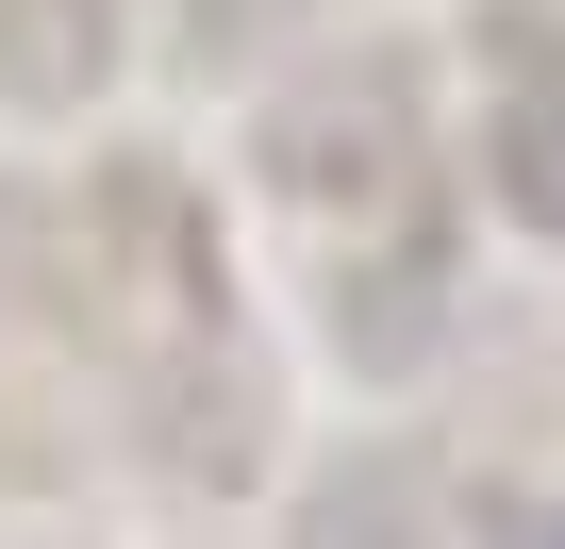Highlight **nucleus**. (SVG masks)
Listing matches in <instances>:
<instances>
[{
	"instance_id": "1",
	"label": "nucleus",
	"mask_w": 565,
	"mask_h": 549,
	"mask_svg": "<svg viewBox=\"0 0 565 549\" xmlns=\"http://www.w3.org/2000/svg\"><path fill=\"white\" fill-rule=\"evenodd\" d=\"M499 167H515V200H532V217L565 233V84H548V101H532V117L499 134Z\"/></svg>"
},
{
	"instance_id": "2",
	"label": "nucleus",
	"mask_w": 565,
	"mask_h": 549,
	"mask_svg": "<svg viewBox=\"0 0 565 549\" xmlns=\"http://www.w3.org/2000/svg\"><path fill=\"white\" fill-rule=\"evenodd\" d=\"M499 549H565V499H532V516H515V532H499Z\"/></svg>"
}]
</instances>
